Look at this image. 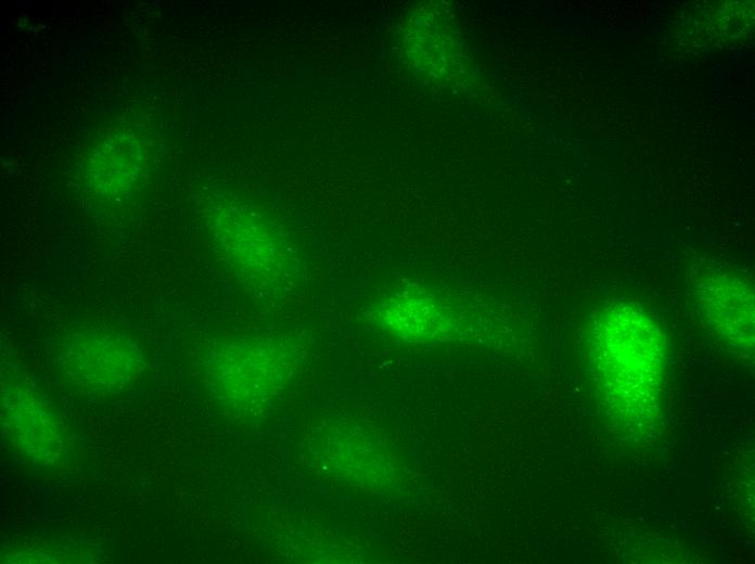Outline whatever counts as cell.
<instances>
[{"label":"cell","instance_id":"5b68a950","mask_svg":"<svg viewBox=\"0 0 755 564\" xmlns=\"http://www.w3.org/2000/svg\"><path fill=\"white\" fill-rule=\"evenodd\" d=\"M4 423L22 453L41 463L57 460L65 447L63 430L47 409L21 393L8 395Z\"/></svg>","mask_w":755,"mask_h":564},{"label":"cell","instance_id":"6da1fadb","mask_svg":"<svg viewBox=\"0 0 755 564\" xmlns=\"http://www.w3.org/2000/svg\"><path fill=\"white\" fill-rule=\"evenodd\" d=\"M591 361L607 413L637 438L657 421L664 381V338L642 311L615 305L596 318Z\"/></svg>","mask_w":755,"mask_h":564},{"label":"cell","instance_id":"3957f363","mask_svg":"<svg viewBox=\"0 0 755 564\" xmlns=\"http://www.w3.org/2000/svg\"><path fill=\"white\" fill-rule=\"evenodd\" d=\"M66 363L69 373L81 384L114 390L133 380L142 366V354L123 333L89 330L72 341Z\"/></svg>","mask_w":755,"mask_h":564},{"label":"cell","instance_id":"277c9868","mask_svg":"<svg viewBox=\"0 0 755 564\" xmlns=\"http://www.w3.org/2000/svg\"><path fill=\"white\" fill-rule=\"evenodd\" d=\"M698 292L704 316L716 333L730 345L750 348L754 341L751 283L732 273H717L705 277Z\"/></svg>","mask_w":755,"mask_h":564},{"label":"cell","instance_id":"7a4b0ae2","mask_svg":"<svg viewBox=\"0 0 755 564\" xmlns=\"http://www.w3.org/2000/svg\"><path fill=\"white\" fill-rule=\"evenodd\" d=\"M216 394L240 411L257 413L279 395L287 367L264 343L235 342L218 348L208 366Z\"/></svg>","mask_w":755,"mask_h":564}]
</instances>
